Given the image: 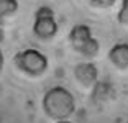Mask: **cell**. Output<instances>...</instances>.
I'll return each mask as SVG.
<instances>
[{"mask_svg": "<svg viewBox=\"0 0 128 123\" xmlns=\"http://www.w3.org/2000/svg\"><path fill=\"white\" fill-rule=\"evenodd\" d=\"M41 107L46 116L54 122H68L76 112V98L71 90L62 86L51 87L43 95Z\"/></svg>", "mask_w": 128, "mask_h": 123, "instance_id": "cell-1", "label": "cell"}, {"mask_svg": "<svg viewBox=\"0 0 128 123\" xmlns=\"http://www.w3.org/2000/svg\"><path fill=\"white\" fill-rule=\"evenodd\" d=\"M69 43H71L72 49H74L77 54H80L86 59H92L98 54L100 51V43L98 40L94 36L90 26L79 23V25H74L72 30L69 31Z\"/></svg>", "mask_w": 128, "mask_h": 123, "instance_id": "cell-2", "label": "cell"}, {"mask_svg": "<svg viewBox=\"0 0 128 123\" xmlns=\"http://www.w3.org/2000/svg\"><path fill=\"white\" fill-rule=\"evenodd\" d=\"M13 64L20 72L30 76V77H40L48 71V58L41 51L33 48L22 49L13 56Z\"/></svg>", "mask_w": 128, "mask_h": 123, "instance_id": "cell-3", "label": "cell"}, {"mask_svg": "<svg viewBox=\"0 0 128 123\" xmlns=\"http://www.w3.org/2000/svg\"><path fill=\"white\" fill-rule=\"evenodd\" d=\"M33 33L40 40H51L58 33V22L54 18V10L49 7H40L34 12Z\"/></svg>", "mask_w": 128, "mask_h": 123, "instance_id": "cell-4", "label": "cell"}, {"mask_svg": "<svg viewBox=\"0 0 128 123\" xmlns=\"http://www.w3.org/2000/svg\"><path fill=\"white\" fill-rule=\"evenodd\" d=\"M74 79L80 87L90 90L98 82V69L94 62H79L74 67Z\"/></svg>", "mask_w": 128, "mask_h": 123, "instance_id": "cell-5", "label": "cell"}, {"mask_svg": "<svg viewBox=\"0 0 128 123\" xmlns=\"http://www.w3.org/2000/svg\"><path fill=\"white\" fill-rule=\"evenodd\" d=\"M108 59L120 71L128 69V43H117L112 46L108 51Z\"/></svg>", "mask_w": 128, "mask_h": 123, "instance_id": "cell-6", "label": "cell"}, {"mask_svg": "<svg viewBox=\"0 0 128 123\" xmlns=\"http://www.w3.org/2000/svg\"><path fill=\"white\" fill-rule=\"evenodd\" d=\"M94 102L95 104H105L107 100H112L115 98V90L112 89L108 82H97L94 86Z\"/></svg>", "mask_w": 128, "mask_h": 123, "instance_id": "cell-7", "label": "cell"}, {"mask_svg": "<svg viewBox=\"0 0 128 123\" xmlns=\"http://www.w3.org/2000/svg\"><path fill=\"white\" fill-rule=\"evenodd\" d=\"M18 10V0H0V26L5 18L15 15Z\"/></svg>", "mask_w": 128, "mask_h": 123, "instance_id": "cell-8", "label": "cell"}, {"mask_svg": "<svg viewBox=\"0 0 128 123\" xmlns=\"http://www.w3.org/2000/svg\"><path fill=\"white\" fill-rule=\"evenodd\" d=\"M117 20L122 26H128V0L122 2V7L117 13Z\"/></svg>", "mask_w": 128, "mask_h": 123, "instance_id": "cell-9", "label": "cell"}, {"mask_svg": "<svg viewBox=\"0 0 128 123\" xmlns=\"http://www.w3.org/2000/svg\"><path fill=\"white\" fill-rule=\"evenodd\" d=\"M89 4L95 8H102V10H107V8H112L113 5L117 4V0H89Z\"/></svg>", "mask_w": 128, "mask_h": 123, "instance_id": "cell-10", "label": "cell"}, {"mask_svg": "<svg viewBox=\"0 0 128 123\" xmlns=\"http://www.w3.org/2000/svg\"><path fill=\"white\" fill-rule=\"evenodd\" d=\"M4 66H5V58H4V51H2V48H0V74H2V71H4Z\"/></svg>", "mask_w": 128, "mask_h": 123, "instance_id": "cell-11", "label": "cell"}, {"mask_svg": "<svg viewBox=\"0 0 128 123\" xmlns=\"http://www.w3.org/2000/svg\"><path fill=\"white\" fill-rule=\"evenodd\" d=\"M56 123H71V122H56Z\"/></svg>", "mask_w": 128, "mask_h": 123, "instance_id": "cell-12", "label": "cell"}]
</instances>
